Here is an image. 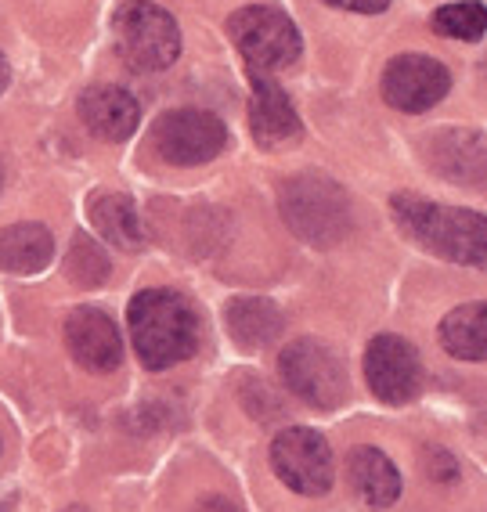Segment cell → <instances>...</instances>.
Returning <instances> with one entry per match:
<instances>
[{
    "label": "cell",
    "mask_w": 487,
    "mask_h": 512,
    "mask_svg": "<svg viewBox=\"0 0 487 512\" xmlns=\"http://www.w3.org/2000/svg\"><path fill=\"white\" fill-rule=\"evenodd\" d=\"M127 321L141 365L152 372L181 365L199 347V314L181 293H170V289L138 293L130 300Z\"/></svg>",
    "instance_id": "1"
},
{
    "label": "cell",
    "mask_w": 487,
    "mask_h": 512,
    "mask_svg": "<svg viewBox=\"0 0 487 512\" xmlns=\"http://www.w3.org/2000/svg\"><path fill=\"white\" fill-rule=\"evenodd\" d=\"M394 217L419 246L469 267L484 264L487 228L480 213L451 210V206H437V202H426L419 195L405 192V195H394Z\"/></svg>",
    "instance_id": "2"
},
{
    "label": "cell",
    "mask_w": 487,
    "mask_h": 512,
    "mask_svg": "<svg viewBox=\"0 0 487 512\" xmlns=\"http://www.w3.org/2000/svg\"><path fill=\"white\" fill-rule=\"evenodd\" d=\"M282 217L307 246H336L350 231L347 192L322 174H300L282 184Z\"/></svg>",
    "instance_id": "3"
},
{
    "label": "cell",
    "mask_w": 487,
    "mask_h": 512,
    "mask_svg": "<svg viewBox=\"0 0 487 512\" xmlns=\"http://www.w3.org/2000/svg\"><path fill=\"white\" fill-rule=\"evenodd\" d=\"M120 58L138 73H163L181 55V29L174 15L152 0H130L112 19Z\"/></svg>",
    "instance_id": "4"
},
{
    "label": "cell",
    "mask_w": 487,
    "mask_h": 512,
    "mask_svg": "<svg viewBox=\"0 0 487 512\" xmlns=\"http://www.w3.org/2000/svg\"><path fill=\"white\" fill-rule=\"evenodd\" d=\"M228 37L249 62V73H275L300 58V33L285 11L249 4L228 19Z\"/></svg>",
    "instance_id": "5"
},
{
    "label": "cell",
    "mask_w": 487,
    "mask_h": 512,
    "mask_svg": "<svg viewBox=\"0 0 487 512\" xmlns=\"http://www.w3.org/2000/svg\"><path fill=\"white\" fill-rule=\"evenodd\" d=\"M278 372L285 386L311 408L332 412L347 397V368L325 343L318 339H296L278 357Z\"/></svg>",
    "instance_id": "6"
},
{
    "label": "cell",
    "mask_w": 487,
    "mask_h": 512,
    "mask_svg": "<svg viewBox=\"0 0 487 512\" xmlns=\"http://www.w3.org/2000/svg\"><path fill=\"white\" fill-rule=\"evenodd\" d=\"M152 145L174 166H199L210 163L228 145V130L213 112L203 109H174L163 112L152 127Z\"/></svg>",
    "instance_id": "7"
},
{
    "label": "cell",
    "mask_w": 487,
    "mask_h": 512,
    "mask_svg": "<svg viewBox=\"0 0 487 512\" xmlns=\"http://www.w3.org/2000/svg\"><path fill=\"white\" fill-rule=\"evenodd\" d=\"M271 466L285 487L296 494H325L332 487V451L322 433L293 426L271 444Z\"/></svg>",
    "instance_id": "8"
},
{
    "label": "cell",
    "mask_w": 487,
    "mask_h": 512,
    "mask_svg": "<svg viewBox=\"0 0 487 512\" xmlns=\"http://www.w3.org/2000/svg\"><path fill=\"white\" fill-rule=\"evenodd\" d=\"M365 379L368 390L386 404H405L423 386V365L408 339L376 336L365 350Z\"/></svg>",
    "instance_id": "9"
},
{
    "label": "cell",
    "mask_w": 487,
    "mask_h": 512,
    "mask_svg": "<svg viewBox=\"0 0 487 512\" xmlns=\"http://www.w3.org/2000/svg\"><path fill=\"white\" fill-rule=\"evenodd\" d=\"M451 76L430 55H401L386 65L383 98L401 112H426L448 94Z\"/></svg>",
    "instance_id": "10"
},
{
    "label": "cell",
    "mask_w": 487,
    "mask_h": 512,
    "mask_svg": "<svg viewBox=\"0 0 487 512\" xmlns=\"http://www.w3.org/2000/svg\"><path fill=\"white\" fill-rule=\"evenodd\" d=\"M65 347L87 372H112L123 357L120 329L98 307H80L65 321Z\"/></svg>",
    "instance_id": "11"
},
{
    "label": "cell",
    "mask_w": 487,
    "mask_h": 512,
    "mask_svg": "<svg viewBox=\"0 0 487 512\" xmlns=\"http://www.w3.org/2000/svg\"><path fill=\"white\" fill-rule=\"evenodd\" d=\"M253 76V105H249V130L260 148H282L300 138V116L293 101L271 80V73H249Z\"/></svg>",
    "instance_id": "12"
},
{
    "label": "cell",
    "mask_w": 487,
    "mask_h": 512,
    "mask_svg": "<svg viewBox=\"0 0 487 512\" xmlns=\"http://www.w3.org/2000/svg\"><path fill=\"white\" fill-rule=\"evenodd\" d=\"M76 109H80L87 130L102 141H127L141 123L138 98L127 94L123 87H91Z\"/></svg>",
    "instance_id": "13"
},
{
    "label": "cell",
    "mask_w": 487,
    "mask_h": 512,
    "mask_svg": "<svg viewBox=\"0 0 487 512\" xmlns=\"http://www.w3.org/2000/svg\"><path fill=\"white\" fill-rule=\"evenodd\" d=\"M224 325H228L231 339L246 350H257L275 343L278 332H282V311L275 303L264 300V296H239L224 307Z\"/></svg>",
    "instance_id": "14"
},
{
    "label": "cell",
    "mask_w": 487,
    "mask_h": 512,
    "mask_svg": "<svg viewBox=\"0 0 487 512\" xmlns=\"http://www.w3.org/2000/svg\"><path fill=\"white\" fill-rule=\"evenodd\" d=\"M55 256V238L44 224H11L0 231V271L37 275Z\"/></svg>",
    "instance_id": "15"
},
{
    "label": "cell",
    "mask_w": 487,
    "mask_h": 512,
    "mask_svg": "<svg viewBox=\"0 0 487 512\" xmlns=\"http://www.w3.org/2000/svg\"><path fill=\"white\" fill-rule=\"evenodd\" d=\"M347 469H350L354 491H358L368 505L386 509V505H394L397 498H401V473H397V466L379 448H354L350 451Z\"/></svg>",
    "instance_id": "16"
},
{
    "label": "cell",
    "mask_w": 487,
    "mask_h": 512,
    "mask_svg": "<svg viewBox=\"0 0 487 512\" xmlns=\"http://www.w3.org/2000/svg\"><path fill=\"white\" fill-rule=\"evenodd\" d=\"M433 166L441 170L448 181L480 184L484 181V138L477 130H448L433 138Z\"/></svg>",
    "instance_id": "17"
},
{
    "label": "cell",
    "mask_w": 487,
    "mask_h": 512,
    "mask_svg": "<svg viewBox=\"0 0 487 512\" xmlns=\"http://www.w3.org/2000/svg\"><path fill=\"white\" fill-rule=\"evenodd\" d=\"M91 220L98 235L105 242H112L116 249L123 253H138L145 246V231H141V217H138V206L134 199L120 192H109V195H98L91 202Z\"/></svg>",
    "instance_id": "18"
},
{
    "label": "cell",
    "mask_w": 487,
    "mask_h": 512,
    "mask_svg": "<svg viewBox=\"0 0 487 512\" xmlns=\"http://www.w3.org/2000/svg\"><path fill=\"white\" fill-rule=\"evenodd\" d=\"M441 343L462 361H484L487 354V311L484 303H466L441 321Z\"/></svg>",
    "instance_id": "19"
},
{
    "label": "cell",
    "mask_w": 487,
    "mask_h": 512,
    "mask_svg": "<svg viewBox=\"0 0 487 512\" xmlns=\"http://www.w3.org/2000/svg\"><path fill=\"white\" fill-rule=\"evenodd\" d=\"M109 256H105V249L94 242V238L87 235H76L73 249H69V256H65V275L73 278L76 285H83V289H94V285H102L105 278H109Z\"/></svg>",
    "instance_id": "20"
},
{
    "label": "cell",
    "mask_w": 487,
    "mask_h": 512,
    "mask_svg": "<svg viewBox=\"0 0 487 512\" xmlns=\"http://www.w3.org/2000/svg\"><path fill=\"white\" fill-rule=\"evenodd\" d=\"M433 26L441 37H455V40H469L477 44L484 37L487 15L480 0H462V4H444L437 15H433Z\"/></svg>",
    "instance_id": "21"
},
{
    "label": "cell",
    "mask_w": 487,
    "mask_h": 512,
    "mask_svg": "<svg viewBox=\"0 0 487 512\" xmlns=\"http://www.w3.org/2000/svg\"><path fill=\"white\" fill-rule=\"evenodd\" d=\"M329 4H336V8H347V11H361V15H379L390 0H329Z\"/></svg>",
    "instance_id": "22"
},
{
    "label": "cell",
    "mask_w": 487,
    "mask_h": 512,
    "mask_svg": "<svg viewBox=\"0 0 487 512\" xmlns=\"http://www.w3.org/2000/svg\"><path fill=\"white\" fill-rule=\"evenodd\" d=\"M195 512H239V509H235L228 498H221V494H210V498H206V502L199 505Z\"/></svg>",
    "instance_id": "23"
},
{
    "label": "cell",
    "mask_w": 487,
    "mask_h": 512,
    "mask_svg": "<svg viewBox=\"0 0 487 512\" xmlns=\"http://www.w3.org/2000/svg\"><path fill=\"white\" fill-rule=\"evenodd\" d=\"M8 80H11V69H8V58L0 55V94H4V87H8Z\"/></svg>",
    "instance_id": "24"
},
{
    "label": "cell",
    "mask_w": 487,
    "mask_h": 512,
    "mask_svg": "<svg viewBox=\"0 0 487 512\" xmlns=\"http://www.w3.org/2000/svg\"><path fill=\"white\" fill-rule=\"evenodd\" d=\"M0 512H11V498H0Z\"/></svg>",
    "instance_id": "25"
},
{
    "label": "cell",
    "mask_w": 487,
    "mask_h": 512,
    "mask_svg": "<svg viewBox=\"0 0 487 512\" xmlns=\"http://www.w3.org/2000/svg\"><path fill=\"white\" fill-rule=\"evenodd\" d=\"M69 512H83V509H69Z\"/></svg>",
    "instance_id": "26"
}]
</instances>
